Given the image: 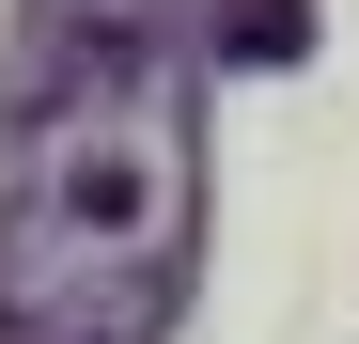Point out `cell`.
I'll return each mask as SVG.
<instances>
[{"label": "cell", "mask_w": 359, "mask_h": 344, "mask_svg": "<svg viewBox=\"0 0 359 344\" xmlns=\"http://www.w3.org/2000/svg\"><path fill=\"white\" fill-rule=\"evenodd\" d=\"M203 47L219 63H297L313 47V0H203Z\"/></svg>", "instance_id": "7a4b0ae2"}, {"label": "cell", "mask_w": 359, "mask_h": 344, "mask_svg": "<svg viewBox=\"0 0 359 344\" xmlns=\"http://www.w3.org/2000/svg\"><path fill=\"white\" fill-rule=\"evenodd\" d=\"M203 16L16 0L0 63V344H172L203 251Z\"/></svg>", "instance_id": "6da1fadb"}]
</instances>
